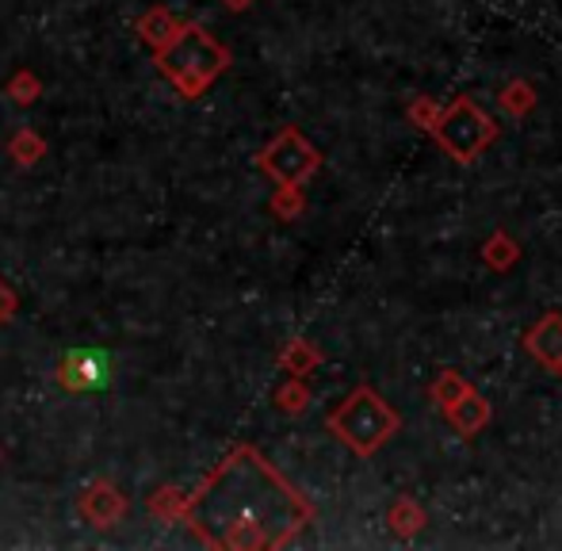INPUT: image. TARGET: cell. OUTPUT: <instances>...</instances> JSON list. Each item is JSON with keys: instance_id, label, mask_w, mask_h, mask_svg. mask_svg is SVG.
<instances>
[{"instance_id": "obj_1", "label": "cell", "mask_w": 562, "mask_h": 551, "mask_svg": "<svg viewBox=\"0 0 562 551\" xmlns=\"http://www.w3.org/2000/svg\"><path fill=\"white\" fill-rule=\"evenodd\" d=\"M329 425H334V432L345 440L348 448H352V452L371 456V452H379L394 432H398L402 421H398V414H394L391 406L375 395V391L360 387V391L348 395V403L334 414V421Z\"/></svg>"}, {"instance_id": "obj_2", "label": "cell", "mask_w": 562, "mask_h": 551, "mask_svg": "<svg viewBox=\"0 0 562 551\" xmlns=\"http://www.w3.org/2000/svg\"><path fill=\"white\" fill-rule=\"evenodd\" d=\"M429 131L437 135V142L448 149L451 157H456L459 165L474 161V157H479L482 149H486L490 142L497 138L494 120H490V115L482 112V108L474 104L471 97H459L456 104L445 108Z\"/></svg>"}, {"instance_id": "obj_3", "label": "cell", "mask_w": 562, "mask_h": 551, "mask_svg": "<svg viewBox=\"0 0 562 551\" xmlns=\"http://www.w3.org/2000/svg\"><path fill=\"white\" fill-rule=\"evenodd\" d=\"M112 380V360L108 352H97V349H77L61 360V383L74 391H100L108 387Z\"/></svg>"}, {"instance_id": "obj_4", "label": "cell", "mask_w": 562, "mask_h": 551, "mask_svg": "<svg viewBox=\"0 0 562 551\" xmlns=\"http://www.w3.org/2000/svg\"><path fill=\"white\" fill-rule=\"evenodd\" d=\"M314 165H318V154H314L299 135H283L272 149H268V169H272L283 184H299Z\"/></svg>"}, {"instance_id": "obj_5", "label": "cell", "mask_w": 562, "mask_h": 551, "mask_svg": "<svg viewBox=\"0 0 562 551\" xmlns=\"http://www.w3.org/2000/svg\"><path fill=\"white\" fill-rule=\"evenodd\" d=\"M525 345L540 364H548L551 372H559L562 368V314H548V318H540V326L528 329Z\"/></svg>"}, {"instance_id": "obj_6", "label": "cell", "mask_w": 562, "mask_h": 551, "mask_svg": "<svg viewBox=\"0 0 562 551\" xmlns=\"http://www.w3.org/2000/svg\"><path fill=\"white\" fill-rule=\"evenodd\" d=\"M445 417L459 429V437H474V432H482L490 425V403L479 395V391L467 387L456 403L445 406Z\"/></svg>"}, {"instance_id": "obj_7", "label": "cell", "mask_w": 562, "mask_h": 551, "mask_svg": "<svg viewBox=\"0 0 562 551\" xmlns=\"http://www.w3.org/2000/svg\"><path fill=\"white\" fill-rule=\"evenodd\" d=\"M497 104H502L509 115H528V112H532V108H536V92H532V85H528V81H513V85H505L502 97H497Z\"/></svg>"}, {"instance_id": "obj_8", "label": "cell", "mask_w": 562, "mask_h": 551, "mask_svg": "<svg viewBox=\"0 0 562 551\" xmlns=\"http://www.w3.org/2000/svg\"><path fill=\"white\" fill-rule=\"evenodd\" d=\"M482 257H486V265L490 269H497V272H505L513 261H517V241L509 238V234H494V238L486 241V249H482Z\"/></svg>"}, {"instance_id": "obj_9", "label": "cell", "mask_w": 562, "mask_h": 551, "mask_svg": "<svg viewBox=\"0 0 562 551\" xmlns=\"http://www.w3.org/2000/svg\"><path fill=\"white\" fill-rule=\"evenodd\" d=\"M391 521H394V529H398V537H409V532H417L425 525V514L417 509V502L402 498L398 506H394Z\"/></svg>"}, {"instance_id": "obj_10", "label": "cell", "mask_w": 562, "mask_h": 551, "mask_svg": "<svg viewBox=\"0 0 562 551\" xmlns=\"http://www.w3.org/2000/svg\"><path fill=\"white\" fill-rule=\"evenodd\" d=\"M463 391H467V383L459 380V372H440L437 383H432V398H437L440 406H451Z\"/></svg>"}, {"instance_id": "obj_11", "label": "cell", "mask_w": 562, "mask_h": 551, "mask_svg": "<svg viewBox=\"0 0 562 551\" xmlns=\"http://www.w3.org/2000/svg\"><path fill=\"white\" fill-rule=\"evenodd\" d=\"M409 115H414V120H422L425 127H432V123H437V115H440V108L432 104V100H417V104L409 108Z\"/></svg>"}, {"instance_id": "obj_12", "label": "cell", "mask_w": 562, "mask_h": 551, "mask_svg": "<svg viewBox=\"0 0 562 551\" xmlns=\"http://www.w3.org/2000/svg\"><path fill=\"white\" fill-rule=\"evenodd\" d=\"M559 375H562V368H559Z\"/></svg>"}]
</instances>
